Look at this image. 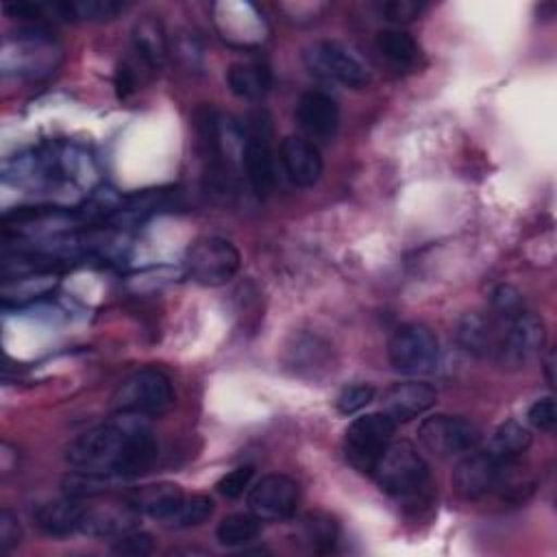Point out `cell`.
Here are the masks:
<instances>
[{
  "label": "cell",
  "instance_id": "cell-1",
  "mask_svg": "<svg viewBox=\"0 0 557 557\" xmlns=\"http://www.w3.org/2000/svg\"><path fill=\"white\" fill-rule=\"evenodd\" d=\"M157 457V437L148 418L117 413L65 446V461L83 472L113 479L135 476Z\"/></svg>",
  "mask_w": 557,
  "mask_h": 557
},
{
  "label": "cell",
  "instance_id": "cell-2",
  "mask_svg": "<svg viewBox=\"0 0 557 557\" xmlns=\"http://www.w3.org/2000/svg\"><path fill=\"white\" fill-rule=\"evenodd\" d=\"M370 476L385 494L409 503L426 498L431 487L429 466L409 442H389Z\"/></svg>",
  "mask_w": 557,
  "mask_h": 557
},
{
  "label": "cell",
  "instance_id": "cell-3",
  "mask_svg": "<svg viewBox=\"0 0 557 557\" xmlns=\"http://www.w3.org/2000/svg\"><path fill=\"white\" fill-rule=\"evenodd\" d=\"M117 413L159 418L174 405V389L165 372L159 368H141L117 383L111 396Z\"/></svg>",
  "mask_w": 557,
  "mask_h": 557
},
{
  "label": "cell",
  "instance_id": "cell-4",
  "mask_svg": "<svg viewBox=\"0 0 557 557\" xmlns=\"http://www.w3.org/2000/svg\"><path fill=\"white\" fill-rule=\"evenodd\" d=\"M302 61L313 76L329 83H339L350 89H361L370 83V72L363 61L339 41L322 39L309 44L302 52Z\"/></svg>",
  "mask_w": 557,
  "mask_h": 557
},
{
  "label": "cell",
  "instance_id": "cell-5",
  "mask_svg": "<svg viewBox=\"0 0 557 557\" xmlns=\"http://www.w3.org/2000/svg\"><path fill=\"white\" fill-rule=\"evenodd\" d=\"M242 265L237 246L224 237L196 239L185 255L187 276L205 287L226 285Z\"/></svg>",
  "mask_w": 557,
  "mask_h": 557
},
{
  "label": "cell",
  "instance_id": "cell-6",
  "mask_svg": "<svg viewBox=\"0 0 557 557\" xmlns=\"http://www.w3.org/2000/svg\"><path fill=\"white\" fill-rule=\"evenodd\" d=\"M394 431L396 422L385 411H372L352 420L344 435V455L348 463L363 474H372L381 453L392 442Z\"/></svg>",
  "mask_w": 557,
  "mask_h": 557
},
{
  "label": "cell",
  "instance_id": "cell-7",
  "mask_svg": "<svg viewBox=\"0 0 557 557\" xmlns=\"http://www.w3.org/2000/svg\"><path fill=\"white\" fill-rule=\"evenodd\" d=\"M437 352L440 346L435 333L418 322L398 326L387 344L389 363L403 374L429 372L437 361Z\"/></svg>",
  "mask_w": 557,
  "mask_h": 557
},
{
  "label": "cell",
  "instance_id": "cell-8",
  "mask_svg": "<svg viewBox=\"0 0 557 557\" xmlns=\"http://www.w3.org/2000/svg\"><path fill=\"white\" fill-rule=\"evenodd\" d=\"M418 440L431 455L440 459H453L474 450L479 442V429L459 416L435 413L422 420L418 426Z\"/></svg>",
  "mask_w": 557,
  "mask_h": 557
},
{
  "label": "cell",
  "instance_id": "cell-9",
  "mask_svg": "<svg viewBox=\"0 0 557 557\" xmlns=\"http://www.w3.org/2000/svg\"><path fill=\"white\" fill-rule=\"evenodd\" d=\"M544 342H546V331H544L542 318H537L531 311H520L516 318L505 322V329L500 331L496 357L500 363L509 368H520L542 352Z\"/></svg>",
  "mask_w": 557,
  "mask_h": 557
},
{
  "label": "cell",
  "instance_id": "cell-10",
  "mask_svg": "<svg viewBox=\"0 0 557 557\" xmlns=\"http://www.w3.org/2000/svg\"><path fill=\"white\" fill-rule=\"evenodd\" d=\"M298 483L287 474H268L248 490V509L261 522H281L296 513Z\"/></svg>",
  "mask_w": 557,
  "mask_h": 557
},
{
  "label": "cell",
  "instance_id": "cell-11",
  "mask_svg": "<svg viewBox=\"0 0 557 557\" xmlns=\"http://www.w3.org/2000/svg\"><path fill=\"white\" fill-rule=\"evenodd\" d=\"M242 163L248 178L250 189L257 198H265L276 185V168L270 148V128L257 115V122L246 131V139L242 146Z\"/></svg>",
  "mask_w": 557,
  "mask_h": 557
},
{
  "label": "cell",
  "instance_id": "cell-12",
  "mask_svg": "<svg viewBox=\"0 0 557 557\" xmlns=\"http://www.w3.org/2000/svg\"><path fill=\"white\" fill-rule=\"evenodd\" d=\"M503 461L492 457L487 450H470L459 457L453 472L455 492L466 500H476L492 492L503 479Z\"/></svg>",
  "mask_w": 557,
  "mask_h": 557
},
{
  "label": "cell",
  "instance_id": "cell-13",
  "mask_svg": "<svg viewBox=\"0 0 557 557\" xmlns=\"http://www.w3.org/2000/svg\"><path fill=\"white\" fill-rule=\"evenodd\" d=\"M296 122L313 144L331 141L339 128L337 102L320 89H309L296 102Z\"/></svg>",
  "mask_w": 557,
  "mask_h": 557
},
{
  "label": "cell",
  "instance_id": "cell-14",
  "mask_svg": "<svg viewBox=\"0 0 557 557\" xmlns=\"http://www.w3.org/2000/svg\"><path fill=\"white\" fill-rule=\"evenodd\" d=\"M281 165L296 187H311L322 176L320 148L305 135H287L278 148Z\"/></svg>",
  "mask_w": 557,
  "mask_h": 557
},
{
  "label": "cell",
  "instance_id": "cell-15",
  "mask_svg": "<svg viewBox=\"0 0 557 557\" xmlns=\"http://www.w3.org/2000/svg\"><path fill=\"white\" fill-rule=\"evenodd\" d=\"M437 400V394L431 385L420 381L396 383L383 396V411L398 424L409 422L426 413Z\"/></svg>",
  "mask_w": 557,
  "mask_h": 557
},
{
  "label": "cell",
  "instance_id": "cell-16",
  "mask_svg": "<svg viewBox=\"0 0 557 557\" xmlns=\"http://www.w3.org/2000/svg\"><path fill=\"white\" fill-rule=\"evenodd\" d=\"M137 516L139 511H135L126 503L122 507H85L78 533H85L89 537L117 540L137 529Z\"/></svg>",
  "mask_w": 557,
  "mask_h": 557
},
{
  "label": "cell",
  "instance_id": "cell-17",
  "mask_svg": "<svg viewBox=\"0 0 557 557\" xmlns=\"http://www.w3.org/2000/svg\"><path fill=\"white\" fill-rule=\"evenodd\" d=\"M83 511H85V505H81L78 498L65 494L63 498H54V500L41 503V505L35 509L33 518H35V524H37L46 535L65 537V535L78 531Z\"/></svg>",
  "mask_w": 557,
  "mask_h": 557
},
{
  "label": "cell",
  "instance_id": "cell-18",
  "mask_svg": "<svg viewBox=\"0 0 557 557\" xmlns=\"http://www.w3.org/2000/svg\"><path fill=\"white\" fill-rule=\"evenodd\" d=\"M131 37L139 61L152 72L161 70L168 59V35L161 20L157 15H141L133 24Z\"/></svg>",
  "mask_w": 557,
  "mask_h": 557
},
{
  "label": "cell",
  "instance_id": "cell-19",
  "mask_svg": "<svg viewBox=\"0 0 557 557\" xmlns=\"http://www.w3.org/2000/svg\"><path fill=\"white\" fill-rule=\"evenodd\" d=\"M183 490L176 483H152L133 490L126 496V505H131L135 511L146 513L150 518H157L159 522H165L168 516L176 509V505L183 500Z\"/></svg>",
  "mask_w": 557,
  "mask_h": 557
},
{
  "label": "cell",
  "instance_id": "cell-20",
  "mask_svg": "<svg viewBox=\"0 0 557 557\" xmlns=\"http://www.w3.org/2000/svg\"><path fill=\"white\" fill-rule=\"evenodd\" d=\"M376 52L396 70H411L420 59L416 39L400 28H383L374 37Z\"/></svg>",
  "mask_w": 557,
  "mask_h": 557
},
{
  "label": "cell",
  "instance_id": "cell-21",
  "mask_svg": "<svg viewBox=\"0 0 557 557\" xmlns=\"http://www.w3.org/2000/svg\"><path fill=\"white\" fill-rule=\"evenodd\" d=\"M226 83L237 98L259 100L270 89L272 76L263 63L244 61V63H233L226 70Z\"/></svg>",
  "mask_w": 557,
  "mask_h": 557
},
{
  "label": "cell",
  "instance_id": "cell-22",
  "mask_svg": "<svg viewBox=\"0 0 557 557\" xmlns=\"http://www.w3.org/2000/svg\"><path fill=\"white\" fill-rule=\"evenodd\" d=\"M500 333L494 331L492 322L479 313H466L457 326V342L472 355H487L498 348Z\"/></svg>",
  "mask_w": 557,
  "mask_h": 557
},
{
  "label": "cell",
  "instance_id": "cell-23",
  "mask_svg": "<svg viewBox=\"0 0 557 557\" xmlns=\"http://www.w3.org/2000/svg\"><path fill=\"white\" fill-rule=\"evenodd\" d=\"M531 446V431L516 420H507L494 429L487 440V453L503 463H509Z\"/></svg>",
  "mask_w": 557,
  "mask_h": 557
},
{
  "label": "cell",
  "instance_id": "cell-24",
  "mask_svg": "<svg viewBox=\"0 0 557 557\" xmlns=\"http://www.w3.org/2000/svg\"><path fill=\"white\" fill-rule=\"evenodd\" d=\"M300 533H302L305 544L313 553L324 555L335 548L337 537H339V527L333 516H329L324 511H309L300 522Z\"/></svg>",
  "mask_w": 557,
  "mask_h": 557
},
{
  "label": "cell",
  "instance_id": "cell-25",
  "mask_svg": "<svg viewBox=\"0 0 557 557\" xmlns=\"http://www.w3.org/2000/svg\"><path fill=\"white\" fill-rule=\"evenodd\" d=\"M261 531V520L252 513H231L220 520L215 535L224 546H244L252 542Z\"/></svg>",
  "mask_w": 557,
  "mask_h": 557
},
{
  "label": "cell",
  "instance_id": "cell-26",
  "mask_svg": "<svg viewBox=\"0 0 557 557\" xmlns=\"http://www.w3.org/2000/svg\"><path fill=\"white\" fill-rule=\"evenodd\" d=\"M213 500L205 494H194V496H183V500L176 505V509L168 516L163 522L165 527L174 529H189L207 522L213 516Z\"/></svg>",
  "mask_w": 557,
  "mask_h": 557
},
{
  "label": "cell",
  "instance_id": "cell-27",
  "mask_svg": "<svg viewBox=\"0 0 557 557\" xmlns=\"http://www.w3.org/2000/svg\"><path fill=\"white\" fill-rule=\"evenodd\" d=\"M124 7L126 4L117 2V0H65V2H59L63 20H89V22L111 20L117 13H122Z\"/></svg>",
  "mask_w": 557,
  "mask_h": 557
},
{
  "label": "cell",
  "instance_id": "cell-28",
  "mask_svg": "<svg viewBox=\"0 0 557 557\" xmlns=\"http://www.w3.org/2000/svg\"><path fill=\"white\" fill-rule=\"evenodd\" d=\"M372 400H374V387L368 383H355V385L344 387L337 394L335 407L342 416H352V413L366 409Z\"/></svg>",
  "mask_w": 557,
  "mask_h": 557
},
{
  "label": "cell",
  "instance_id": "cell-29",
  "mask_svg": "<svg viewBox=\"0 0 557 557\" xmlns=\"http://www.w3.org/2000/svg\"><path fill=\"white\" fill-rule=\"evenodd\" d=\"M252 476H255V468L252 466H239V468L222 474L218 479V483H215V490L224 498H239L250 487Z\"/></svg>",
  "mask_w": 557,
  "mask_h": 557
},
{
  "label": "cell",
  "instance_id": "cell-30",
  "mask_svg": "<svg viewBox=\"0 0 557 557\" xmlns=\"http://www.w3.org/2000/svg\"><path fill=\"white\" fill-rule=\"evenodd\" d=\"M527 420L533 429L537 431H546L550 433L557 424V409H555V400L553 396H544L531 403L529 411H527Z\"/></svg>",
  "mask_w": 557,
  "mask_h": 557
},
{
  "label": "cell",
  "instance_id": "cell-31",
  "mask_svg": "<svg viewBox=\"0 0 557 557\" xmlns=\"http://www.w3.org/2000/svg\"><path fill=\"white\" fill-rule=\"evenodd\" d=\"M492 307L494 311L503 318V322H509L511 318H516L522 309V298L520 294L509 287V285H500L494 294H492Z\"/></svg>",
  "mask_w": 557,
  "mask_h": 557
},
{
  "label": "cell",
  "instance_id": "cell-32",
  "mask_svg": "<svg viewBox=\"0 0 557 557\" xmlns=\"http://www.w3.org/2000/svg\"><path fill=\"white\" fill-rule=\"evenodd\" d=\"M422 13V4L416 0H389L381 4V15L394 24H405Z\"/></svg>",
  "mask_w": 557,
  "mask_h": 557
},
{
  "label": "cell",
  "instance_id": "cell-33",
  "mask_svg": "<svg viewBox=\"0 0 557 557\" xmlns=\"http://www.w3.org/2000/svg\"><path fill=\"white\" fill-rule=\"evenodd\" d=\"M113 553H120V555H148V553H152V535L135 529V531H131V533H126V535L115 540Z\"/></svg>",
  "mask_w": 557,
  "mask_h": 557
},
{
  "label": "cell",
  "instance_id": "cell-34",
  "mask_svg": "<svg viewBox=\"0 0 557 557\" xmlns=\"http://www.w3.org/2000/svg\"><path fill=\"white\" fill-rule=\"evenodd\" d=\"M22 540V527L11 509H0V553L13 550Z\"/></svg>",
  "mask_w": 557,
  "mask_h": 557
},
{
  "label": "cell",
  "instance_id": "cell-35",
  "mask_svg": "<svg viewBox=\"0 0 557 557\" xmlns=\"http://www.w3.org/2000/svg\"><path fill=\"white\" fill-rule=\"evenodd\" d=\"M555 352H548V359H546V379H548V385L553 387L555 385Z\"/></svg>",
  "mask_w": 557,
  "mask_h": 557
}]
</instances>
